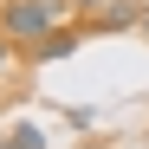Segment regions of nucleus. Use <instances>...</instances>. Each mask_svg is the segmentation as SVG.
<instances>
[{
  "label": "nucleus",
  "instance_id": "nucleus-5",
  "mask_svg": "<svg viewBox=\"0 0 149 149\" xmlns=\"http://www.w3.org/2000/svg\"><path fill=\"white\" fill-rule=\"evenodd\" d=\"M7 58H13V39H7V33H0V71H7Z\"/></svg>",
  "mask_w": 149,
  "mask_h": 149
},
{
  "label": "nucleus",
  "instance_id": "nucleus-6",
  "mask_svg": "<svg viewBox=\"0 0 149 149\" xmlns=\"http://www.w3.org/2000/svg\"><path fill=\"white\" fill-rule=\"evenodd\" d=\"M143 39H149V19H143Z\"/></svg>",
  "mask_w": 149,
  "mask_h": 149
},
{
  "label": "nucleus",
  "instance_id": "nucleus-4",
  "mask_svg": "<svg viewBox=\"0 0 149 149\" xmlns=\"http://www.w3.org/2000/svg\"><path fill=\"white\" fill-rule=\"evenodd\" d=\"M71 7H78V13H104L110 0H71Z\"/></svg>",
  "mask_w": 149,
  "mask_h": 149
},
{
  "label": "nucleus",
  "instance_id": "nucleus-1",
  "mask_svg": "<svg viewBox=\"0 0 149 149\" xmlns=\"http://www.w3.org/2000/svg\"><path fill=\"white\" fill-rule=\"evenodd\" d=\"M65 13H71V0H7V7H0V33L33 52L39 39H52L65 26Z\"/></svg>",
  "mask_w": 149,
  "mask_h": 149
},
{
  "label": "nucleus",
  "instance_id": "nucleus-2",
  "mask_svg": "<svg viewBox=\"0 0 149 149\" xmlns=\"http://www.w3.org/2000/svg\"><path fill=\"white\" fill-rule=\"evenodd\" d=\"M0 149H45V130L39 123H13V130L0 136Z\"/></svg>",
  "mask_w": 149,
  "mask_h": 149
},
{
  "label": "nucleus",
  "instance_id": "nucleus-3",
  "mask_svg": "<svg viewBox=\"0 0 149 149\" xmlns=\"http://www.w3.org/2000/svg\"><path fill=\"white\" fill-rule=\"evenodd\" d=\"M71 45H78V33H65V26H58L52 39H39V45H33V58H65Z\"/></svg>",
  "mask_w": 149,
  "mask_h": 149
}]
</instances>
